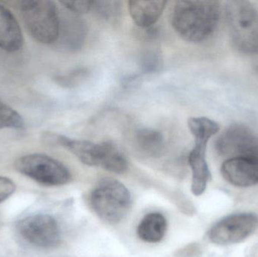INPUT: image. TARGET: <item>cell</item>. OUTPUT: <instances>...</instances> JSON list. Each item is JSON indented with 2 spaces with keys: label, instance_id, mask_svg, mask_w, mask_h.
<instances>
[{
  "label": "cell",
  "instance_id": "obj_1",
  "mask_svg": "<svg viewBox=\"0 0 258 257\" xmlns=\"http://www.w3.org/2000/svg\"><path fill=\"white\" fill-rule=\"evenodd\" d=\"M220 12L218 1H177L171 13V23L182 39L190 42H203L216 29Z\"/></svg>",
  "mask_w": 258,
  "mask_h": 257
},
{
  "label": "cell",
  "instance_id": "obj_2",
  "mask_svg": "<svg viewBox=\"0 0 258 257\" xmlns=\"http://www.w3.org/2000/svg\"><path fill=\"white\" fill-rule=\"evenodd\" d=\"M226 21L232 43L244 54L258 53V12L245 0H231L225 6Z\"/></svg>",
  "mask_w": 258,
  "mask_h": 257
},
{
  "label": "cell",
  "instance_id": "obj_3",
  "mask_svg": "<svg viewBox=\"0 0 258 257\" xmlns=\"http://www.w3.org/2000/svg\"><path fill=\"white\" fill-rule=\"evenodd\" d=\"M188 127L195 141L194 147L188 156V162L192 170L191 190L195 196H200L206 191L211 178L206 158L207 144L219 131L220 126L209 118L192 117L188 120Z\"/></svg>",
  "mask_w": 258,
  "mask_h": 257
},
{
  "label": "cell",
  "instance_id": "obj_4",
  "mask_svg": "<svg viewBox=\"0 0 258 257\" xmlns=\"http://www.w3.org/2000/svg\"><path fill=\"white\" fill-rule=\"evenodd\" d=\"M132 202L127 187L113 178L100 180L90 196L91 205L95 214L109 224L120 223L128 214Z\"/></svg>",
  "mask_w": 258,
  "mask_h": 257
},
{
  "label": "cell",
  "instance_id": "obj_5",
  "mask_svg": "<svg viewBox=\"0 0 258 257\" xmlns=\"http://www.w3.org/2000/svg\"><path fill=\"white\" fill-rule=\"evenodd\" d=\"M21 13L27 31L35 40L49 45L58 39L60 21L54 2H22Z\"/></svg>",
  "mask_w": 258,
  "mask_h": 257
},
{
  "label": "cell",
  "instance_id": "obj_6",
  "mask_svg": "<svg viewBox=\"0 0 258 257\" xmlns=\"http://www.w3.org/2000/svg\"><path fill=\"white\" fill-rule=\"evenodd\" d=\"M15 169L24 176L46 187H58L70 182L68 167L55 158L43 154H28L15 163Z\"/></svg>",
  "mask_w": 258,
  "mask_h": 257
},
{
  "label": "cell",
  "instance_id": "obj_7",
  "mask_svg": "<svg viewBox=\"0 0 258 257\" xmlns=\"http://www.w3.org/2000/svg\"><path fill=\"white\" fill-rule=\"evenodd\" d=\"M217 152L230 158H258V135L241 124L230 125L215 143Z\"/></svg>",
  "mask_w": 258,
  "mask_h": 257
},
{
  "label": "cell",
  "instance_id": "obj_8",
  "mask_svg": "<svg viewBox=\"0 0 258 257\" xmlns=\"http://www.w3.org/2000/svg\"><path fill=\"white\" fill-rule=\"evenodd\" d=\"M257 227L258 217L255 214H232L215 223L208 236L211 242L218 245L238 244L249 238Z\"/></svg>",
  "mask_w": 258,
  "mask_h": 257
},
{
  "label": "cell",
  "instance_id": "obj_9",
  "mask_svg": "<svg viewBox=\"0 0 258 257\" xmlns=\"http://www.w3.org/2000/svg\"><path fill=\"white\" fill-rule=\"evenodd\" d=\"M18 231L24 240L43 248L55 247L60 241V231L54 217L35 214L19 221Z\"/></svg>",
  "mask_w": 258,
  "mask_h": 257
},
{
  "label": "cell",
  "instance_id": "obj_10",
  "mask_svg": "<svg viewBox=\"0 0 258 257\" xmlns=\"http://www.w3.org/2000/svg\"><path fill=\"white\" fill-rule=\"evenodd\" d=\"M221 175L231 185L249 187L258 184V158L227 159L221 166Z\"/></svg>",
  "mask_w": 258,
  "mask_h": 257
},
{
  "label": "cell",
  "instance_id": "obj_11",
  "mask_svg": "<svg viewBox=\"0 0 258 257\" xmlns=\"http://www.w3.org/2000/svg\"><path fill=\"white\" fill-rule=\"evenodd\" d=\"M22 31L15 15L6 6L0 4V48L15 52L22 48Z\"/></svg>",
  "mask_w": 258,
  "mask_h": 257
},
{
  "label": "cell",
  "instance_id": "obj_12",
  "mask_svg": "<svg viewBox=\"0 0 258 257\" xmlns=\"http://www.w3.org/2000/svg\"><path fill=\"white\" fill-rule=\"evenodd\" d=\"M128 11L135 24L141 28L154 25L166 7V1H129Z\"/></svg>",
  "mask_w": 258,
  "mask_h": 257
},
{
  "label": "cell",
  "instance_id": "obj_13",
  "mask_svg": "<svg viewBox=\"0 0 258 257\" xmlns=\"http://www.w3.org/2000/svg\"><path fill=\"white\" fill-rule=\"evenodd\" d=\"M166 231V219L160 213L154 212L144 216L138 225L137 233L144 242L155 244L163 239Z\"/></svg>",
  "mask_w": 258,
  "mask_h": 257
},
{
  "label": "cell",
  "instance_id": "obj_14",
  "mask_svg": "<svg viewBox=\"0 0 258 257\" xmlns=\"http://www.w3.org/2000/svg\"><path fill=\"white\" fill-rule=\"evenodd\" d=\"M135 145L142 153L150 157H159L165 150L163 134L153 128H141L135 135Z\"/></svg>",
  "mask_w": 258,
  "mask_h": 257
},
{
  "label": "cell",
  "instance_id": "obj_15",
  "mask_svg": "<svg viewBox=\"0 0 258 257\" xmlns=\"http://www.w3.org/2000/svg\"><path fill=\"white\" fill-rule=\"evenodd\" d=\"M99 167L111 173L122 175L128 170V162L116 145L111 142H103Z\"/></svg>",
  "mask_w": 258,
  "mask_h": 257
},
{
  "label": "cell",
  "instance_id": "obj_16",
  "mask_svg": "<svg viewBox=\"0 0 258 257\" xmlns=\"http://www.w3.org/2000/svg\"><path fill=\"white\" fill-rule=\"evenodd\" d=\"M24 126V119L21 115L0 101V131L3 129H21Z\"/></svg>",
  "mask_w": 258,
  "mask_h": 257
},
{
  "label": "cell",
  "instance_id": "obj_17",
  "mask_svg": "<svg viewBox=\"0 0 258 257\" xmlns=\"http://www.w3.org/2000/svg\"><path fill=\"white\" fill-rule=\"evenodd\" d=\"M60 4L69 10L73 13L86 14L93 9L95 1H89V0H84V1H63L60 2Z\"/></svg>",
  "mask_w": 258,
  "mask_h": 257
},
{
  "label": "cell",
  "instance_id": "obj_18",
  "mask_svg": "<svg viewBox=\"0 0 258 257\" xmlns=\"http://www.w3.org/2000/svg\"><path fill=\"white\" fill-rule=\"evenodd\" d=\"M87 75V70L84 69H77L71 73L58 77L57 82L67 87H71L80 82Z\"/></svg>",
  "mask_w": 258,
  "mask_h": 257
},
{
  "label": "cell",
  "instance_id": "obj_19",
  "mask_svg": "<svg viewBox=\"0 0 258 257\" xmlns=\"http://www.w3.org/2000/svg\"><path fill=\"white\" fill-rule=\"evenodd\" d=\"M159 53L155 51H148L141 58V66L145 72L154 71L159 66Z\"/></svg>",
  "mask_w": 258,
  "mask_h": 257
},
{
  "label": "cell",
  "instance_id": "obj_20",
  "mask_svg": "<svg viewBox=\"0 0 258 257\" xmlns=\"http://www.w3.org/2000/svg\"><path fill=\"white\" fill-rule=\"evenodd\" d=\"M16 189L15 183L8 178L0 177V203L10 197Z\"/></svg>",
  "mask_w": 258,
  "mask_h": 257
}]
</instances>
